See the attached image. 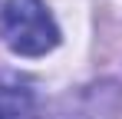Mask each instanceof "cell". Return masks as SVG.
I'll use <instances>...</instances> for the list:
<instances>
[{
    "label": "cell",
    "instance_id": "obj_1",
    "mask_svg": "<svg viewBox=\"0 0 122 119\" xmlns=\"http://www.w3.org/2000/svg\"><path fill=\"white\" fill-rule=\"evenodd\" d=\"M0 33L17 56H46L60 43V27L43 0H7L0 10Z\"/></svg>",
    "mask_w": 122,
    "mask_h": 119
},
{
    "label": "cell",
    "instance_id": "obj_2",
    "mask_svg": "<svg viewBox=\"0 0 122 119\" xmlns=\"http://www.w3.org/2000/svg\"><path fill=\"white\" fill-rule=\"evenodd\" d=\"M0 119H36V96L26 86H0Z\"/></svg>",
    "mask_w": 122,
    "mask_h": 119
}]
</instances>
